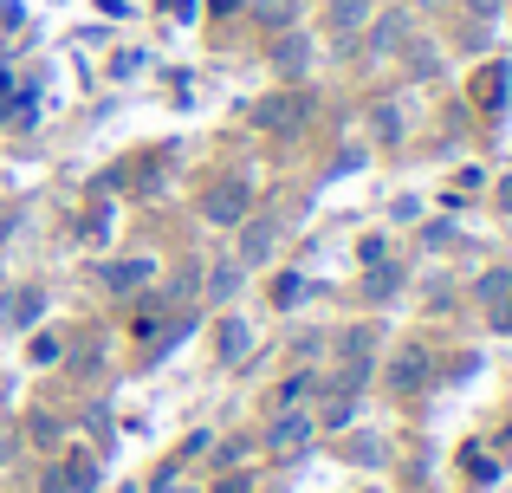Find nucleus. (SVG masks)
<instances>
[{
	"instance_id": "39448f33",
	"label": "nucleus",
	"mask_w": 512,
	"mask_h": 493,
	"mask_svg": "<svg viewBox=\"0 0 512 493\" xmlns=\"http://www.w3.org/2000/svg\"><path fill=\"white\" fill-rule=\"evenodd\" d=\"M247 344H253V331L240 325V318H227V325H221V357H227V364H240V357H247Z\"/></svg>"
},
{
	"instance_id": "9d476101",
	"label": "nucleus",
	"mask_w": 512,
	"mask_h": 493,
	"mask_svg": "<svg viewBox=\"0 0 512 493\" xmlns=\"http://www.w3.org/2000/svg\"><path fill=\"white\" fill-rule=\"evenodd\" d=\"M305 396H312V377H305V370H299V377H292V383H286V390H279V403H286V409H292V403H305Z\"/></svg>"
},
{
	"instance_id": "9b49d317",
	"label": "nucleus",
	"mask_w": 512,
	"mask_h": 493,
	"mask_svg": "<svg viewBox=\"0 0 512 493\" xmlns=\"http://www.w3.org/2000/svg\"><path fill=\"white\" fill-rule=\"evenodd\" d=\"M292 299H305V279H299V273L279 279V292H273V305H292Z\"/></svg>"
},
{
	"instance_id": "6e6552de",
	"label": "nucleus",
	"mask_w": 512,
	"mask_h": 493,
	"mask_svg": "<svg viewBox=\"0 0 512 493\" xmlns=\"http://www.w3.org/2000/svg\"><path fill=\"white\" fill-rule=\"evenodd\" d=\"M234 279H240V266H214L208 292H214V299H234Z\"/></svg>"
},
{
	"instance_id": "1a4fd4ad",
	"label": "nucleus",
	"mask_w": 512,
	"mask_h": 493,
	"mask_svg": "<svg viewBox=\"0 0 512 493\" xmlns=\"http://www.w3.org/2000/svg\"><path fill=\"white\" fill-rule=\"evenodd\" d=\"M26 357H33V364H59V338H46V331H39V338L26 344Z\"/></svg>"
},
{
	"instance_id": "20e7f679",
	"label": "nucleus",
	"mask_w": 512,
	"mask_h": 493,
	"mask_svg": "<svg viewBox=\"0 0 512 493\" xmlns=\"http://www.w3.org/2000/svg\"><path fill=\"white\" fill-rule=\"evenodd\" d=\"M39 312H46V292H39V286H20V292L7 299V325H13V331H26Z\"/></svg>"
},
{
	"instance_id": "f03ea898",
	"label": "nucleus",
	"mask_w": 512,
	"mask_h": 493,
	"mask_svg": "<svg viewBox=\"0 0 512 493\" xmlns=\"http://www.w3.org/2000/svg\"><path fill=\"white\" fill-rule=\"evenodd\" d=\"M273 247H279V228H273V221H253V228L240 221V260L234 266H247V273H253V266L273 260Z\"/></svg>"
},
{
	"instance_id": "f8f14e48",
	"label": "nucleus",
	"mask_w": 512,
	"mask_h": 493,
	"mask_svg": "<svg viewBox=\"0 0 512 493\" xmlns=\"http://www.w3.org/2000/svg\"><path fill=\"white\" fill-rule=\"evenodd\" d=\"M376 137H402L396 130V104H376Z\"/></svg>"
},
{
	"instance_id": "423d86ee",
	"label": "nucleus",
	"mask_w": 512,
	"mask_h": 493,
	"mask_svg": "<svg viewBox=\"0 0 512 493\" xmlns=\"http://www.w3.org/2000/svg\"><path fill=\"white\" fill-rule=\"evenodd\" d=\"M305 435H312V422H305V416H279L273 422V448H299Z\"/></svg>"
},
{
	"instance_id": "ddd939ff",
	"label": "nucleus",
	"mask_w": 512,
	"mask_h": 493,
	"mask_svg": "<svg viewBox=\"0 0 512 493\" xmlns=\"http://www.w3.org/2000/svg\"><path fill=\"white\" fill-rule=\"evenodd\" d=\"M467 7H474V13H493V7H500V0H467Z\"/></svg>"
},
{
	"instance_id": "f257e3e1",
	"label": "nucleus",
	"mask_w": 512,
	"mask_h": 493,
	"mask_svg": "<svg viewBox=\"0 0 512 493\" xmlns=\"http://www.w3.org/2000/svg\"><path fill=\"white\" fill-rule=\"evenodd\" d=\"M201 215H208V221H221V228L247 221V182H214V189L201 195Z\"/></svg>"
},
{
	"instance_id": "0eeeda50",
	"label": "nucleus",
	"mask_w": 512,
	"mask_h": 493,
	"mask_svg": "<svg viewBox=\"0 0 512 493\" xmlns=\"http://www.w3.org/2000/svg\"><path fill=\"white\" fill-rule=\"evenodd\" d=\"M111 286H130V279H150V260H124V266H104Z\"/></svg>"
},
{
	"instance_id": "7ed1b4c3",
	"label": "nucleus",
	"mask_w": 512,
	"mask_h": 493,
	"mask_svg": "<svg viewBox=\"0 0 512 493\" xmlns=\"http://www.w3.org/2000/svg\"><path fill=\"white\" fill-rule=\"evenodd\" d=\"M389 383H396V390H422V383H428V351H422V344H409V351L389 364Z\"/></svg>"
}]
</instances>
